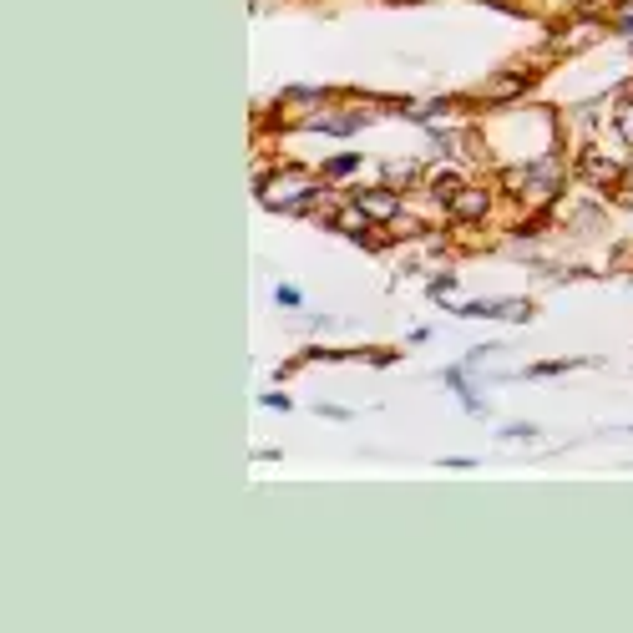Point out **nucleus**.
I'll list each match as a JSON object with an SVG mask.
<instances>
[{
    "label": "nucleus",
    "mask_w": 633,
    "mask_h": 633,
    "mask_svg": "<svg viewBox=\"0 0 633 633\" xmlns=\"http://www.w3.org/2000/svg\"><path fill=\"white\" fill-rule=\"evenodd\" d=\"M375 223H385V218H395V213H401V198H395V188H370V193H360L355 198Z\"/></svg>",
    "instance_id": "f257e3e1"
},
{
    "label": "nucleus",
    "mask_w": 633,
    "mask_h": 633,
    "mask_svg": "<svg viewBox=\"0 0 633 633\" xmlns=\"http://www.w3.org/2000/svg\"><path fill=\"white\" fill-rule=\"evenodd\" d=\"M365 127V112H335V117H314L309 132H325V137H350Z\"/></svg>",
    "instance_id": "f03ea898"
},
{
    "label": "nucleus",
    "mask_w": 633,
    "mask_h": 633,
    "mask_svg": "<svg viewBox=\"0 0 633 633\" xmlns=\"http://www.w3.org/2000/svg\"><path fill=\"white\" fill-rule=\"evenodd\" d=\"M487 203H492V198H487L482 188H456V193H451V213H456V218H482Z\"/></svg>",
    "instance_id": "7ed1b4c3"
},
{
    "label": "nucleus",
    "mask_w": 633,
    "mask_h": 633,
    "mask_svg": "<svg viewBox=\"0 0 633 633\" xmlns=\"http://www.w3.org/2000/svg\"><path fill=\"white\" fill-rule=\"evenodd\" d=\"M441 380H446V385H451V390L461 395L471 416H482V401H477V395H471V385H466V370H456V365H451V370H441Z\"/></svg>",
    "instance_id": "20e7f679"
},
{
    "label": "nucleus",
    "mask_w": 633,
    "mask_h": 633,
    "mask_svg": "<svg viewBox=\"0 0 633 633\" xmlns=\"http://www.w3.org/2000/svg\"><path fill=\"white\" fill-rule=\"evenodd\" d=\"M365 223H375V218H370V213H365L360 203H350V208H345V213L335 218V228H345V233H355V239H365V233H370Z\"/></svg>",
    "instance_id": "39448f33"
},
{
    "label": "nucleus",
    "mask_w": 633,
    "mask_h": 633,
    "mask_svg": "<svg viewBox=\"0 0 633 633\" xmlns=\"http://www.w3.org/2000/svg\"><path fill=\"white\" fill-rule=\"evenodd\" d=\"M583 168H588V178H593V183H613V178H623V168H618V163H608V157H598V152H588V157H583Z\"/></svg>",
    "instance_id": "423d86ee"
},
{
    "label": "nucleus",
    "mask_w": 633,
    "mask_h": 633,
    "mask_svg": "<svg viewBox=\"0 0 633 633\" xmlns=\"http://www.w3.org/2000/svg\"><path fill=\"white\" fill-rule=\"evenodd\" d=\"M517 87H532V76H527V71H522V76H502V82H492V97L507 102V97H517Z\"/></svg>",
    "instance_id": "0eeeda50"
},
{
    "label": "nucleus",
    "mask_w": 633,
    "mask_h": 633,
    "mask_svg": "<svg viewBox=\"0 0 633 633\" xmlns=\"http://www.w3.org/2000/svg\"><path fill=\"white\" fill-rule=\"evenodd\" d=\"M355 168H360V157L345 152V157H330V163H325V178H350Z\"/></svg>",
    "instance_id": "6e6552de"
},
{
    "label": "nucleus",
    "mask_w": 633,
    "mask_h": 633,
    "mask_svg": "<svg viewBox=\"0 0 633 633\" xmlns=\"http://www.w3.org/2000/svg\"><path fill=\"white\" fill-rule=\"evenodd\" d=\"M618 132H623V137L633 142V87H628V92L618 97Z\"/></svg>",
    "instance_id": "1a4fd4ad"
},
{
    "label": "nucleus",
    "mask_w": 633,
    "mask_h": 633,
    "mask_svg": "<svg viewBox=\"0 0 633 633\" xmlns=\"http://www.w3.org/2000/svg\"><path fill=\"white\" fill-rule=\"evenodd\" d=\"M274 304H279V309H299V304H304V289H299V284H279V289H274Z\"/></svg>",
    "instance_id": "9d476101"
},
{
    "label": "nucleus",
    "mask_w": 633,
    "mask_h": 633,
    "mask_svg": "<svg viewBox=\"0 0 633 633\" xmlns=\"http://www.w3.org/2000/svg\"><path fill=\"white\" fill-rule=\"evenodd\" d=\"M416 178H421V168H411V163H406V168H395V173L385 178V188H406V183H416Z\"/></svg>",
    "instance_id": "9b49d317"
},
{
    "label": "nucleus",
    "mask_w": 633,
    "mask_h": 633,
    "mask_svg": "<svg viewBox=\"0 0 633 633\" xmlns=\"http://www.w3.org/2000/svg\"><path fill=\"white\" fill-rule=\"evenodd\" d=\"M314 411H320L325 421H350V411H345V406H330V401H320V406H314Z\"/></svg>",
    "instance_id": "f8f14e48"
},
{
    "label": "nucleus",
    "mask_w": 633,
    "mask_h": 633,
    "mask_svg": "<svg viewBox=\"0 0 633 633\" xmlns=\"http://www.w3.org/2000/svg\"><path fill=\"white\" fill-rule=\"evenodd\" d=\"M502 436H507V441H522V436H537V431H532V426H507Z\"/></svg>",
    "instance_id": "ddd939ff"
}]
</instances>
